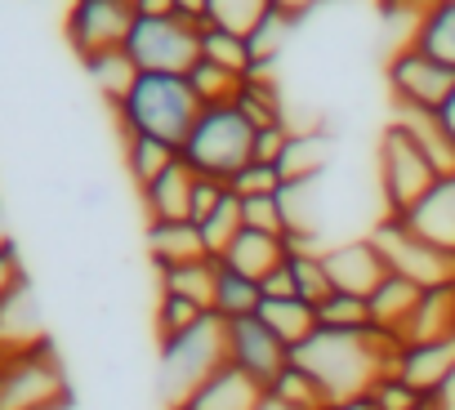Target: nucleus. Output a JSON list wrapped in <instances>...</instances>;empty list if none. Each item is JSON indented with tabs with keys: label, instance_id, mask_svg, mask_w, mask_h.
Returning <instances> with one entry per match:
<instances>
[{
	"label": "nucleus",
	"instance_id": "obj_47",
	"mask_svg": "<svg viewBox=\"0 0 455 410\" xmlns=\"http://www.w3.org/2000/svg\"><path fill=\"white\" fill-rule=\"evenodd\" d=\"M433 121H437V130H442V134L451 138V147H455V90H451V99L442 103V112H437Z\"/></svg>",
	"mask_w": 455,
	"mask_h": 410
},
{
	"label": "nucleus",
	"instance_id": "obj_46",
	"mask_svg": "<svg viewBox=\"0 0 455 410\" xmlns=\"http://www.w3.org/2000/svg\"><path fill=\"white\" fill-rule=\"evenodd\" d=\"M428 401H433V410H455V370L428 392Z\"/></svg>",
	"mask_w": 455,
	"mask_h": 410
},
{
	"label": "nucleus",
	"instance_id": "obj_42",
	"mask_svg": "<svg viewBox=\"0 0 455 410\" xmlns=\"http://www.w3.org/2000/svg\"><path fill=\"white\" fill-rule=\"evenodd\" d=\"M228 183H214V178H196V192H192V224H201L214 205L223 201Z\"/></svg>",
	"mask_w": 455,
	"mask_h": 410
},
{
	"label": "nucleus",
	"instance_id": "obj_45",
	"mask_svg": "<svg viewBox=\"0 0 455 410\" xmlns=\"http://www.w3.org/2000/svg\"><path fill=\"white\" fill-rule=\"evenodd\" d=\"M134 19H170L174 14V0H130Z\"/></svg>",
	"mask_w": 455,
	"mask_h": 410
},
{
	"label": "nucleus",
	"instance_id": "obj_33",
	"mask_svg": "<svg viewBox=\"0 0 455 410\" xmlns=\"http://www.w3.org/2000/svg\"><path fill=\"white\" fill-rule=\"evenodd\" d=\"M201 59L237 72V76H251V50H246V36L237 32H223V28H201Z\"/></svg>",
	"mask_w": 455,
	"mask_h": 410
},
{
	"label": "nucleus",
	"instance_id": "obj_30",
	"mask_svg": "<svg viewBox=\"0 0 455 410\" xmlns=\"http://www.w3.org/2000/svg\"><path fill=\"white\" fill-rule=\"evenodd\" d=\"M242 81H246V76L228 72V67H219V63H210V59H196V63L188 67V90L196 94V103H201V107H223V103H237Z\"/></svg>",
	"mask_w": 455,
	"mask_h": 410
},
{
	"label": "nucleus",
	"instance_id": "obj_43",
	"mask_svg": "<svg viewBox=\"0 0 455 410\" xmlns=\"http://www.w3.org/2000/svg\"><path fill=\"white\" fill-rule=\"evenodd\" d=\"M174 19H183L192 28H205L210 23V0H174Z\"/></svg>",
	"mask_w": 455,
	"mask_h": 410
},
{
	"label": "nucleus",
	"instance_id": "obj_23",
	"mask_svg": "<svg viewBox=\"0 0 455 410\" xmlns=\"http://www.w3.org/2000/svg\"><path fill=\"white\" fill-rule=\"evenodd\" d=\"M326 152H331V134L326 130H291V143L277 156L282 183H313L322 174V165H326Z\"/></svg>",
	"mask_w": 455,
	"mask_h": 410
},
{
	"label": "nucleus",
	"instance_id": "obj_37",
	"mask_svg": "<svg viewBox=\"0 0 455 410\" xmlns=\"http://www.w3.org/2000/svg\"><path fill=\"white\" fill-rule=\"evenodd\" d=\"M242 219H246V228L268 233V237H282V241L291 233V215H286V205H282V192L277 196H251V201H242Z\"/></svg>",
	"mask_w": 455,
	"mask_h": 410
},
{
	"label": "nucleus",
	"instance_id": "obj_24",
	"mask_svg": "<svg viewBox=\"0 0 455 410\" xmlns=\"http://www.w3.org/2000/svg\"><path fill=\"white\" fill-rule=\"evenodd\" d=\"M214 272H219V259H192V264L156 268V295H179V299H192L196 308L210 312V299H214Z\"/></svg>",
	"mask_w": 455,
	"mask_h": 410
},
{
	"label": "nucleus",
	"instance_id": "obj_19",
	"mask_svg": "<svg viewBox=\"0 0 455 410\" xmlns=\"http://www.w3.org/2000/svg\"><path fill=\"white\" fill-rule=\"evenodd\" d=\"M419 295H424V290H419L415 281H406V277L388 272V277L375 286V295L366 299V308H371V330L402 339V330H406V321H411V312H415Z\"/></svg>",
	"mask_w": 455,
	"mask_h": 410
},
{
	"label": "nucleus",
	"instance_id": "obj_32",
	"mask_svg": "<svg viewBox=\"0 0 455 410\" xmlns=\"http://www.w3.org/2000/svg\"><path fill=\"white\" fill-rule=\"evenodd\" d=\"M286 272H291V286L304 304H322L331 295V277H326V264H322V250H286Z\"/></svg>",
	"mask_w": 455,
	"mask_h": 410
},
{
	"label": "nucleus",
	"instance_id": "obj_7",
	"mask_svg": "<svg viewBox=\"0 0 455 410\" xmlns=\"http://www.w3.org/2000/svg\"><path fill=\"white\" fill-rule=\"evenodd\" d=\"M63 401L68 383L50 343H36L0 361V410H54Z\"/></svg>",
	"mask_w": 455,
	"mask_h": 410
},
{
	"label": "nucleus",
	"instance_id": "obj_21",
	"mask_svg": "<svg viewBox=\"0 0 455 410\" xmlns=\"http://www.w3.org/2000/svg\"><path fill=\"white\" fill-rule=\"evenodd\" d=\"M143 246H148L152 268H174V264L210 259V255H205V246H201L196 224H148Z\"/></svg>",
	"mask_w": 455,
	"mask_h": 410
},
{
	"label": "nucleus",
	"instance_id": "obj_3",
	"mask_svg": "<svg viewBox=\"0 0 455 410\" xmlns=\"http://www.w3.org/2000/svg\"><path fill=\"white\" fill-rule=\"evenodd\" d=\"M183 165H192L196 178H214V183H233L251 161H255V125L246 121V112L237 103L223 107H201L192 134L179 147Z\"/></svg>",
	"mask_w": 455,
	"mask_h": 410
},
{
	"label": "nucleus",
	"instance_id": "obj_12",
	"mask_svg": "<svg viewBox=\"0 0 455 410\" xmlns=\"http://www.w3.org/2000/svg\"><path fill=\"white\" fill-rule=\"evenodd\" d=\"M322 264H326L331 290H339V295H357V299H371L375 286L388 277V264H384V255L375 250L371 237L322 250Z\"/></svg>",
	"mask_w": 455,
	"mask_h": 410
},
{
	"label": "nucleus",
	"instance_id": "obj_31",
	"mask_svg": "<svg viewBox=\"0 0 455 410\" xmlns=\"http://www.w3.org/2000/svg\"><path fill=\"white\" fill-rule=\"evenodd\" d=\"M121 147H125V170H130L134 187H148L165 165H174V161H179V152H174V147H165V143H156V138H139V134L121 138Z\"/></svg>",
	"mask_w": 455,
	"mask_h": 410
},
{
	"label": "nucleus",
	"instance_id": "obj_48",
	"mask_svg": "<svg viewBox=\"0 0 455 410\" xmlns=\"http://www.w3.org/2000/svg\"><path fill=\"white\" fill-rule=\"evenodd\" d=\"M273 10H282V14H291V19H304L308 10H317L322 0H268Z\"/></svg>",
	"mask_w": 455,
	"mask_h": 410
},
{
	"label": "nucleus",
	"instance_id": "obj_11",
	"mask_svg": "<svg viewBox=\"0 0 455 410\" xmlns=\"http://www.w3.org/2000/svg\"><path fill=\"white\" fill-rule=\"evenodd\" d=\"M228 361L268 388L291 366V348L259 317H242V321H228Z\"/></svg>",
	"mask_w": 455,
	"mask_h": 410
},
{
	"label": "nucleus",
	"instance_id": "obj_52",
	"mask_svg": "<svg viewBox=\"0 0 455 410\" xmlns=\"http://www.w3.org/2000/svg\"><path fill=\"white\" fill-rule=\"evenodd\" d=\"M165 410H188V406H183V401H179V406H165Z\"/></svg>",
	"mask_w": 455,
	"mask_h": 410
},
{
	"label": "nucleus",
	"instance_id": "obj_29",
	"mask_svg": "<svg viewBox=\"0 0 455 410\" xmlns=\"http://www.w3.org/2000/svg\"><path fill=\"white\" fill-rule=\"evenodd\" d=\"M237 107L246 112V121L255 130H268V125H286V107H282V90L273 76H246L242 90H237Z\"/></svg>",
	"mask_w": 455,
	"mask_h": 410
},
{
	"label": "nucleus",
	"instance_id": "obj_13",
	"mask_svg": "<svg viewBox=\"0 0 455 410\" xmlns=\"http://www.w3.org/2000/svg\"><path fill=\"white\" fill-rule=\"evenodd\" d=\"M192 192H196V174L192 165H183V156L174 165H165L148 187H139L143 215L148 224H192Z\"/></svg>",
	"mask_w": 455,
	"mask_h": 410
},
{
	"label": "nucleus",
	"instance_id": "obj_41",
	"mask_svg": "<svg viewBox=\"0 0 455 410\" xmlns=\"http://www.w3.org/2000/svg\"><path fill=\"white\" fill-rule=\"evenodd\" d=\"M286 143H291V125H268V130H255V161L277 165V156L286 152Z\"/></svg>",
	"mask_w": 455,
	"mask_h": 410
},
{
	"label": "nucleus",
	"instance_id": "obj_16",
	"mask_svg": "<svg viewBox=\"0 0 455 410\" xmlns=\"http://www.w3.org/2000/svg\"><path fill=\"white\" fill-rule=\"evenodd\" d=\"M455 370V335L451 339H428V343H402L397 348V361H393V375L406 379L415 392H433L446 375Z\"/></svg>",
	"mask_w": 455,
	"mask_h": 410
},
{
	"label": "nucleus",
	"instance_id": "obj_25",
	"mask_svg": "<svg viewBox=\"0 0 455 410\" xmlns=\"http://www.w3.org/2000/svg\"><path fill=\"white\" fill-rule=\"evenodd\" d=\"M291 352L317 330V308L313 304H304V299H295V295H286V299H264L259 304V312H255Z\"/></svg>",
	"mask_w": 455,
	"mask_h": 410
},
{
	"label": "nucleus",
	"instance_id": "obj_35",
	"mask_svg": "<svg viewBox=\"0 0 455 410\" xmlns=\"http://www.w3.org/2000/svg\"><path fill=\"white\" fill-rule=\"evenodd\" d=\"M268 392H273V397H282V401H291L295 410H326V406H331V401H326V392L317 388V379H313V375H304L295 361H291L273 383H268Z\"/></svg>",
	"mask_w": 455,
	"mask_h": 410
},
{
	"label": "nucleus",
	"instance_id": "obj_28",
	"mask_svg": "<svg viewBox=\"0 0 455 410\" xmlns=\"http://www.w3.org/2000/svg\"><path fill=\"white\" fill-rule=\"evenodd\" d=\"M246 228V219H242V196L228 187L223 192V201L214 205V210L196 224V233H201V246H205V255L210 259H223V250L237 241V233Z\"/></svg>",
	"mask_w": 455,
	"mask_h": 410
},
{
	"label": "nucleus",
	"instance_id": "obj_20",
	"mask_svg": "<svg viewBox=\"0 0 455 410\" xmlns=\"http://www.w3.org/2000/svg\"><path fill=\"white\" fill-rule=\"evenodd\" d=\"M455 335V286H433L419 295L402 343H428V339H451Z\"/></svg>",
	"mask_w": 455,
	"mask_h": 410
},
{
	"label": "nucleus",
	"instance_id": "obj_9",
	"mask_svg": "<svg viewBox=\"0 0 455 410\" xmlns=\"http://www.w3.org/2000/svg\"><path fill=\"white\" fill-rule=\"evenodd\" d=\"M371 241H375V250L384 255L388 272H397V277L415 281L419 290L455 286V255H446V250L428 246V241H424V237H415L402 219H388V215H384V219L371 228Z\"/></svg>",
	"mask_w": 455,
	"mask_h": 410
},
{
	"label": "nucleus",
	"instance_id": "obj_10",
	"mask_svg": "<svg viewBox=\"0 0 455 410\" xmlns=\"http://www.w3.org/2000/svg\"><path fill=\"white\" fill-rule=\"evenodd\" d=\"M130 23H134L130 0H68L63 36L76 59H90L103 50H121L130 36Z\"/></svg>",
	"mask_w": 455,
	"mask_h": 410
},
{
	"label": "nucleus",
	"instance_id": "obj_15",
	"mask_svg": "<svg viewBox=\"0 0 455 410\" xmlns=\"http://www.w3.org/2000/svg\"><path fill=\"white\" fill-rule=\"evenodd\" d=\"M264 383L259 379H251L246 370H237L233 361H223L183 406L188 410H255L259 401H264Z\"/></svg>",
	"mask_w": 455,
	"mask_h": 410
},
{
	"label": "nucleus",
	"instance_id": "obj_36",
	"mask_svg": "<svg viewBox=\"0 0 455 410\" xmlns=\"http://www.w3.org/2000/svg\"><path fill=\"white\" fill-rule=\"evenodd\" d=\"M268 14V0H210V28L246 36Z\"/></svg>",
	"mask_w": 455,
	"mask_h": 410
},
{
	"label": "nucleus",
	"instance_id": "obj_14",
	"mask_svg": "<svg viewBox=\"0 0 455 410\" xmlns=\"http://www.w3.org/2000/svg\"><path fill=\"white\" fill-rule=\"evenodd\" d=\"M415 237H424L428 246L455 255V170L442 174L415 205H411V215L402 219Z\"/></svg>",
	"mask_w": 455,
	"mask_h": 410
},
{
	"label": "nucleus",
	"instance_id": "obj_38",
	"mask_svg": "<svg viewBox=\"0 0 455 410\" xmlns=\"http://www.w3.org/2000/svg\"><path fill=\"white\" fill-rule=\"evenodd\" d=\"M201 317H205V308H196L192 299H179V295H156V308H152L156 339L183 335V330H188V326H196Z\"/></svg>",
	"mask_w": 455,
	"mask_h": 410
},
{
	"label": "nucleus",
	"instance_id": "obj_50",
	"mask_svg": "<svg viewBox=\"0 0 455 410\" xmlns=\"http://www.w3.org/2000/svg\"><path fill=\"white\" fill-rule=\"evenodd\" d=\"M14 237H10V224H5V210H0V255H14Z\"/></svg>",
	"mask_w": 455,
	"mask_h": 410
},
{
	"label": "nucleus",
	"instance_id": "obj_27",
	"mask_svg": "<svg viewBox=\"0 0 455 410\" xmlns=\"http://www.w3.org/2000/svg\"><path fill=\"white\" fill-rule=\"evenodd\" d=\"M81 67H85V76L94 81V90L103 94V103H108V107H116V103L130 94V85L139 81V67L130 63V54H125V50L90 54V59H81Z\"/></svg>",
	"mask_w": 455,
	"mask_h": 410
},
{
	"label": "nucleus",
	"instance_id": "obj_5",
	"mask_svg": "<svg viewBox=\"0 0 455 410\" xmlns=\"http://www.w3.org/2000/svg\"><path fill=\"white\" fill-rule=\"evenodd\" d=\"M442 174L433 170L428 152L419 147V138L411 134L406 121H388V130L379 134V192H384V215L388 219H406L411 205L437 183Z\"/></svg>",
	"mask_w": 455,
	"mask_h": 410
},
{
	"label": "nucleus",
	"instance_id": "obj_4",
	"mask_svg": "<svg viewBox=\"0 0 455 410\" xmlns=\"http://www.w3.org/2000/svg\"><path fill=\"white\" fill-rule=\"evenodd\" d=\"M223 361H228V321L214 312H205L183 335L156 339V388L165 406L188 401Z\"/></svg>",
	"mask_w": 455,
	"mask_h": 410
},
{
	"label": "nucleus",
	"instance_id": "obj_44",
	"mask_svg": "<svg viewBox=\"0 0 455 410\" xmlns=\"http://www.w3.org/2000/svg\"><path fill=\"white\" fill-rule=\"evenodd\" d=\"M14 286H23V268H19V250L14 255H0V299H5Z\"/></svg>",
	"mask_w": 455,
	"mask_h": 410
},
{
	"label": "nucleus",
	"instance_id": "obj_51",
	"mask_svg": "<svg viewBox=\"0 0 455 410\" xmlns=\"http://www.w3.org/2000/svg\"><path fill=\"white\" fill-rule=\"evenodd\" d=\"M255 410H295V406H291V401H282V397H273V392H264V401H259Z\"/></svg>",
	"mask_w": 455,
	"mask_h": 410
},
{
	"label": "nucleus",
	"instance_id": "obj_17",
	"mask_svg": "<svg viewBox=\"0 0 455 410\" xmlns=\"http://www.w3.org/2000/svg\"><path fill=\"white\" fill-rule=\"evenodd\" d=\"M406 45H415L419 54H428L442 67L455 72V0H428V5L415 14V28H411Z\"/></svg>",
	"mask_w": 455,
	"mask_h": 410
},
{
	"label": "nucleus",
	"instance_id": "obj_26",
	"mask_svg": "<svg viewBox=\"0 0 455 410\" xmlns=\"http://www.w3.org/2000/svg\"><path fill=\"white\" fill-rule=\"evenodd\" d=\"M259 304H264L259 281H251V277L233 272L228 264H219V272H214V299H210V312H214V317L242 321V317H255Z\"/></svg>",
	"mask_w": 455,
	"mask_h": 410
},
{
	"label": "nucleus",
	"instance_id": "obj_18",
	"mask_svg": "<svg viewBox=\"0 0 455 410\" xmlns=\"http://www.w3.org/2000/svg\"><path fill=\"white\" fill-rule=\"evenodd\" d=\"M219 264H228L233 272H242V277H251V281L264 286V277H273L286 264V241L282 237H268V233H255V228H242L237 241L223 250Z\"/></svg>",
	"mask_w": 455,
	"mask_h": 410
},
{
	"label": "nucleus",
	"instance_id": "obj_40",
	"mask_svg": "<svg viewBox=\"0 0 455 410\" xmlns=\"http://www.w3.org/2000/svg\"><path fill=\"white\" fill-rule=\"evenodd\" d=\"M371 401H375L379 410H415V406L424 401V392H415V388H411L406 379H397V375H384V379H375Z\"/></svg>",
	"mask_w": 455,
	"mask_h": 410
},
{
	"label": "nucleus",
	"instance_id": "obj_22",
	"mask_svg": "<svg viewBox=\"0 0 455 410\" xmlns=\"http://www.w3.org/2000/svg\"><path fill=\"white\" fill-rule=\"evenodd\" d=\"M295 28H299V19H291V14H282V10L268 5V14L246 32L251 76H273V67H277V59H282V50H286V41H291Z\"/></svg>",
	"mask_w": 455,
	"mask_h": 410
},
{
	"label": "nucleus",
	"instance_id": "obj_6",
	"mask_svg": "<svg viewBox=\"0 0 455 410\" xmlns=\"http://www.w3.org/2000/svg\"><path fill=\"white\" fill-rule=\"evenodd\" d=\"M139 72H161V76H188V67L201 59V28L183 19H134L130 36L121 45Z\"/></svg>",
	"mask_w": 455,
	"mask_h": 410
},
{
	"label": "nucleus",
	"instance_id": "obj_1",
	"mask_svg": "<svg viewBox=\"0 0 455 410\" xmlns=\"http://www.w3.org/2000/svg\"><path fill=\"white\" fill-rule=\"evenodd\" d=\"M402 339L379 335V330H313L291 361L317 379V388L326 392V401H344V397H362L375 388V379L393 375Z\"/></svg>",
	"mask_w": 455,
	"mask_h": 410
},
{
	"label": "nucleus",
	"instance_id": "obj_39",
	"mask_svg": "<svg viewBox=\"0 0 455 410\" xmlns=\"http://www.w3.org/2000/svg\"><path fill=\"white\" fill-rule=\"evenodd\" d=\"M228 187H233L242 201H251V196H277L286 183H282V174H277V165H264V161H251L233 183H228Z\"/></svg>",
	"mask_w": 455,
	"mask_h": 410
},
{
	"label": "nucleus",
	"instance_id": "obj_8",
	"mask_svg": "<svg viewBox=\"0 0 455 410\" xmlns=\"http://www.w3.org/2000/svg\"><path fill=\"white\" fill-rule=\"evenodd\" d=\"M384 76H388V90H393L397 116H437L442 103H446L451 90H455V72L442 67L437 59L419 54L415 45L393 50Z\"/></svg>",
	"mask_w": 455,
	"mask_h": 410
},
{
	"label": "nucleus",
	"instance_id": "obj_49",
	"mask_svg": "<svg viewBox=\"0 0 455 410\" xmlns=\"http://www.w3.org/2000/svg\"><path fill=\"white\" fill-rule=\"evenodd\" d=\"M326 410H379V406L371 401V392H362V397H344V401H335Z\"/></svg>",
	"mask_w": 455,
	"mask_h": 410
},
{
	"label": "nucleus",
	"instance_id": "obj_2",
	"mask_svg": "<svg viewBox=\"0 0 455 410\" xmlns=\"http://www.w3.org/2000/svg\"><path fill=\"white\" fill-rule=\"evenodd\" d=\"M121 138L139 134V138H156L165 147H183V138L192 134L201 103L188 90V76H161V72H139V81L130 85V94L112 107Z\"/></svg>",
	"mask_w": 455,
	"mask_h": 410
},
{
	"label": "nucleus",
	"instance_id": "obj_34",
	"mask_svg": "<svg viewBox=\"0 0 455 410\" xmlns=\"http://www.w3.org/2000/svg\"><path fill=\"white\" fill-rule=\"evenodd\" d=\"M317 326H322V330H371V308H366V299H357V295L331 290V295L317 304Z\"/></svg>",
	"mask_w": 455,
	"mask_h": 410
}]
</instances>
